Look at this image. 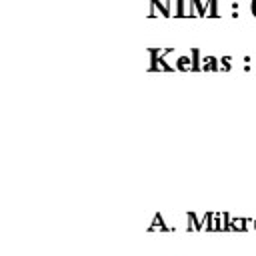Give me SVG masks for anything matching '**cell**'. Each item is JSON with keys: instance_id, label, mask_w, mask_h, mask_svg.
<instances>
[{"instance_id": "obj_1", "label": "cell", "mask_w": 256, "mask_h": 256, "mask_svg": "<svg viewBox=\"0 0 256 256\" xmlns=\"http://www.w3.org/2000/svg\"><path fill=\"white\" fill-rule=\"evenodd\" d=\"M178 18H196L192 0H178Z\"/></svg>"}, {"instance_id": "obj_2", "label": "cell", "mask_w": 256, "mask_h": 256, "mask_svg": "<svg viewBox=\"0 0 256 256\" xmlns=\"http://www.w3.org/2000/svg\"><path fill=\"white\" fill-rule=\"evenodd\" d=\"M194 2V10H196V18L208 16L210 12V0H192Z\"/></svg>"}, {"instance_id": "obj_3", "label": "cell", "mask_w": 256, "mask_h": 256, "mask_svg": "<svg viewBox=\"0 0 256 256\" xmlns=\"http://www.w3.org/2000/svg\"><path fill=\"white\" fill-rule=\"evenodd\" d=\"M220 60L214 58V56H204L202 58V70L204 72H214V70H220Z\"/></svg>"}, {"instance_id": "obj_4", "label": "cell", "mask_w": 256, "mask_h": 256, "mask_svg": "<svg viewBox=\"0 0 256 256\" xmlns=\"http://www.w3.org/2000/svg\"><path fill=\"white\" fill-rule=\"evenodd\" d=\"M176 70H184V72H192V58L190 56H178L174 62Z\"/></svg>"}, {"instance_id": "obj_5", "label": "cell", "mask_w": 256, "mask_h": 256, "mask_svg": "<svg viewBox=\"0 0 256 256\" xmlns=\"http://www.w3.org/2000/svg\"><path fill=\"white\" fill-rule=\"evenodd\" d=\"M190 58H192V72L202 70V58H200V50L198 48H192L190 50Z\"/></svg>"}, {"instance_id": "obj_6", "label": "cell", "mask_w": 256, "mask_h": 256, "mask_svg": "<svg viewBox=\"0 0 256 256\" xmlns=\"http://www.w3.org/2000/svg\"><path fill=\"white\" fill-rule=\"evenodd\" d=\"M148 2H152L156 8H158V12L164 16V18H170V10H168V0H148Z\"/></svg>"}, {"instance_id": "obj_7", "label": "cell", "mask_w": 256, "mask_h": 256, "mask_svg": "<svg viewBox=\"0 0 256 256\" xmlns=\"http://www.w3.org/2000/svg\"><path fill=\"white\" fill-rule=\"evenodd\" d=\"M168 10L170 18H178V0H168Z\"/></svg>"}, {"instance_id": "obj_8", "label": "cell", "mask_w": 256, "mask_h": 256, "mask_svg": "<svg viewBox=\"0 0 256 256\" xmlns=\"http://www.w3.org/2000/svg\"><path fill=\"white\" fill-rule=\"evenodd\" d=\"M218 2L220 0H210V12H208L210 18H218Z\"/></svg>"}, {"instance_id": "obj_9", "label": "cell", "mask_w": 256, "mask_h": 256, "mask_svg": "<svg viewBox=\"0 0 256 256\" xmlns=\"http://www.w3.org/2000/svg\"><path fill=\"white\" fill-rule=\"evenodd\" d=\"M230 62H232V58L230 56H224V58H220V70H224V72H228L232 66H230Z\"/></svg>"}, {"instance_id": "obj_10", "label": "cell", "mask_w": 256, "mask_h": 256, "mask_svg": "<svg viewBox=\"0 0 256 256\" xmlns=\"http://www.w3.org/2000/svg\"><path fill=\"white\" fill-rule=\"evenodd\" d=\"M160 16V12H158V8L150 2V10H148V18H158Z\"/></svg>"}, {"instance_id": "obj_11", "label": "cell", "mask_w": 256, "mask_h": 256, "mask_svg": "<svg viewBox=\"0 0 256 256\" xmlns=\"http://www.w3.org/2000/svg\"><path fill=\"white\" fill-rule=\"evenodd\" d=\"M250 12L252 16H256V0H250Z\"/></svg>"}]
</instances>
